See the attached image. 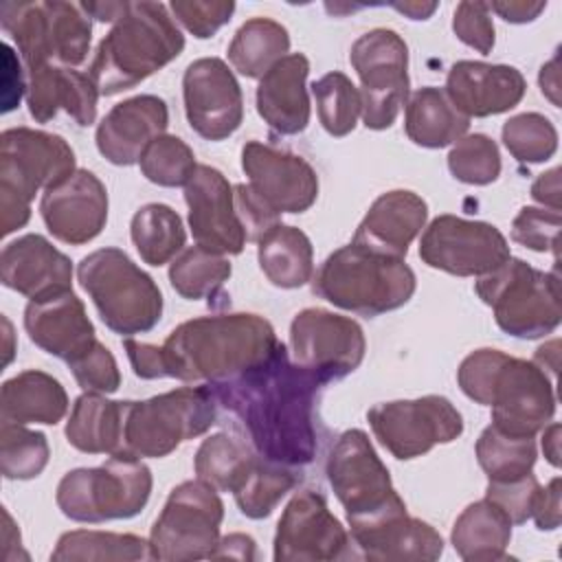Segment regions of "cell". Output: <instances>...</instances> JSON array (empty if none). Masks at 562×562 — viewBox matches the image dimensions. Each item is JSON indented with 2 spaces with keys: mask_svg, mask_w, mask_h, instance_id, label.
Returning <instances> with one entry per match:
<instances>
[{
  "mask_svg": "<svg viewBox=\"0 0 562 562\" xmlns=\"http://www.w3.org/2000/svg\"><path fill=\"white\" fill-rule=\"evenodd\" d=\"M560 485H562V481H560V476H555V479H551L549 485L540 487L538 494H536L531 518H533L536 527L542 529V531H551V529L560 527V520H562Z\"/></svg>",
  "mask_w": 562,
  "mask_h": 562,
  "instance_id": "55",
  "label": "cell"
},
{
  "mask_svg": "<svg viewBox=\"0 0 562 562\" xmlns=\"http://www.w3.org/2000/svg\"><path fill=\"white\" fill-rule=\"evenodd\" d=\"M255 560V540L246 533H228L217 540V547L211 553V560Z\"/></svg>",
  "mask_w": 562,
  "mask_h": 562,
  "instance_id": "56",
  "label": "cell"
},
{
  "mask_svg": "<svg viewBox=\"0 0 562 562\" xmlns=\"http://www.w3.org/2000/svg\"><path fill=\"white\" fill-rule=\"evenodd\" d=\"M540 490L538 479L529 472L520 479L514 481H503V483H487L485 498L494 501L512 520V525H522L527 518H531L533 501Z\"/></svg>",
  "mask_w": 562,
  "mask_h": 562,
  "instance_id": "52",
  "label": "cell"
},
{
  "mask_svg": "<svg viewBox=\"0 0 562 562\" xmlns=\"http://www.w3.org/2000/svg\"><path fill=\"white\" fill-rule=\"evenodd\" d=\"M132 241L140 259L149 266H162L171 261L184 248V226L180 215L167 204L140 206L130 224Z\"/></svg>",
  "mask_w": 562,
  "mask_h": 562,
  "instance_id": "38",
  "label": "cell"
},
{
  "mask_svg": "<svg viewBox=\"0 0 562 562\" xmlns=\"http://www.w3.org/2000/svg\"><path fill=\"white\" fill-rule=\"evenodd\" d=\"M206 386L259 457L288 468L314 461V406L323 384L290 360L283 342L261 364Z\"/></svg>",
  "mask_w": 562,
  "mask_h": 562,
  "instance_id": "1",
  "label": "cell"
},
{
  "mask_svg": "<svg viewBox=\"0 0 562 562\" xmlns=\"http://www.w3.org/2000/svg\"><path fill=\"white\" fill-rule=\"evenodd\" d=\"M296 481L299 474L294 472V468L279 465L255 454L233 496L246 518L259 520L272 514V509L296 485Z\"/></svg>",
  "mask_w": 562,
  "mask_h": 562,
  "instance_id": "39",
  "label": "cell"
},
{
  "mask_svg": "<svg viewBox=\"0 0 562 562\" xmlns=\"http://www.w3.org/2000/svg\"><path fill=\"white\" fill-rule=\"evenodd\" d=\"M415 288V272L402 257L356 241L334 250L312 283L321 299L362 316H380L406 305Z\"/></svg>",
  "mask_w": 562,
  "mask_h": 562,
  "instance_id": "5",
  "label": "cell"
},
{
  "mask_svg": "<svg viewBox=\"0 0 562 562\" xmlns=\"http://www.w3.org/2000/svg\"><path fill=\"white\" fill-rule=\"evenodd\" d=\"M560 211L522 206L512 222V239L536 252H553L558 261Z\"/></svg>",
  "mask_w": 562,
  "mask_h": 562,
  "instance_id": "48",
  "label": "cell"
},
{
  "mask_svg": "<svg viewBox=\"0 0 562 562\" xmlns=\"http://www.w3.org/2000/svg\"><path fill=\"white\" fill-rule=\"evenodd\" d=\"M233 198H235L237 217L246 231L248 241H259V237L266 231L279 224V215L248 184H235Z\"/></svg>",
  "mask_w": 562,
  "mask_h": 562,
  "instance_id": "53",
  "label": "cell"
},
{
  "mask_svg": "<svg viewBox=\"0 0 562 562\" xmlns=\"http://www.w3.org/2000/svg\"><path fill=\"white\" fill-rule=\"evenodd\" d=\"M325 472L349 522L375 516L402 501L367 432L358 428L345 430L336 439Z\"/></svg>",
  "mask_w": 562,
  "mask_h": 562,
  "instance_id": "16",
  "label": "cell"
},
{
  "mask_svg": "<svg viewBox=\"0 0 562 562\" xmlns=\"http://www.w3.org/2000/svg\"><path fill=\"white\" fill-rule=\"evenodd\" d=\"M149 468L127 454H110L99 468H77L57 485V507L77 522L125 520L143 512L151 494Z\"/></svg>",
  "mask_w": 562,
  "mask_h": 562,
  "instance_id": "11",
  "label": "cell"
},
{
  "mask_svg": "<svg viewBox=\"0 0 562 562\" xmlns=\"http://www.w3.org/2000/svg\"><path fill=\"white\" fill-rule=\"evenodd\" d=\"M55 562H132L151 560L149 540L114 531H68L50 553Z\"/></svg>",
  "mask_w": 562,
  "mask_h": 562,
  "instance_id": "37",
  "label": "cell"
},
{
  "mask_svg": "<svg viewBox=\"0 0 562 562\" xmlns=\"http://www.w3.org/2000/svg\"><path fill=\"white\" fill-rule=\"evenodd\" d=\"M0 24L18 44L26 70L40 66L77 68L92 40L90 15L72 2H2Z\"/></svg>",
  "mask_w": 562,
  "mask_h": 562,
  "instance_id": "9",
  "label": "cell"
},
{
  "mask_svg": "<svg viewBox=\"0 0 562 562\" xmlns=\"http://www.w3.org/2000/svg\"><path fill=\"white\" fill-rule=\"evenodd\" d=\"M479 299L492 307L496 325L522 340L542 338L558 329L560 277L509 257L496 270L479 277Z\"/></svg>",
  "mask_w": 562,
  "mask_h": 562,
  "instance_id": "10",
  "label": "cell"
},
{
  "mask_svg": "<svg viewBox=\"0 0 562 562\" xmlns=\"http://www.w3.org/2000/svg\"><path fill=\"white\" fill-rule=\"evenodd\" d=\"M182 97L191 130L206 140H224L241 125V88L220 57H202L187 66Z\"/></svg>",
  "mask_w": 562,
  "mask_h": 562,
  "instance_id": "19",
  "label": "cell"
},
{
  "mask_svg": "<svg viewBox=\"0 0 562 562\" xmlns=\"http://www.w3.org/2000/svg\"><path fill=\"white\" fill-rule=\"evenodd\" d=\"M490 4V11L498 13L505 22H514V24H525V22H531L536 20L547 2H487Z\"/></svg>",
  "mask_w": 562,
  "mask_h": 562,
  "instance_id": "57",
  "label": "cell"
},
{
  "mask_svg": "<svg viewBox=\"0 0 562 562\" xmlns=\"http://www.w3.org/2000/svg\"><path fill=\"white\" fill-rule=\"evenodd\" d=\"M461 391L492 408V426L514 437H536L555 415L553 384L542 367L503 353L476 349L457 371Z\"/></svg>",
  "mask_w": 562,
  "mask_h": 562,
  "instance_id": "3",
  "label": "cell"
},
{
  "mask_svg": "<svg viewBox=\"0 0 562 562\" xmlns=\"http://www.w3.org/2000/svg\"><path fill=\"white\" fill-rule=\"evenodd\" d=\"M367 419L375 439L402 461L450 443L463 432V417L443 395L382 402L369 408Z\"/></svg>",
  "mask_w": 562,
  "mask_h": 562,
  "instance_id": "14",
  "label": "cell"
},
{
  "mask_svg": "<svg viewBox=\"0 0 562 562\" xmlns=\"http://www.w3.org/2000/svg\"><path fill=\"white\" fill-rule=\"evenodd\" d=\"M393 7L402 13H406L411 20H426L437 9V2H404V4H393Z\"/></svg>",
  "mask_w": 562,
  "mask_h": 562,
  "instance_id": "62",
  "label": "cell"
},
{
  "mask_svg": "<svg viewBox=\"0 0 562 562\" xmlns=\"http://www.w3.org/2000/svg\"><path fill=\"white\" fill-rule=\"evenodd\" d=\"M542 452L553 468L560 465V424L553 422L542 428Z\"/></svg>",
  "mask_w": 562,
  "mask_h": 562,
  "instance_id": "60",
  "label": "cell"
},
{
  "mask_svg": "<svg viewBox=\"0 0 562 562\" xmlns=\"http://www.w3.org/2000/svg\"><path fill=\"white\" fill-rule=\"evenodd\" d=\"M77 279L105 327L121 336L143 334L162 316V294L154 279L121 248H99L77 266Z\"/></svg>",
  "mask_w": 562,
  "mask_h": 562,
  "instance_id": "7",
  "label": "cell"
},
{
  "mask_svg": "<svg viewBox=\"0 0 562 562\" xmlns=\"http://www.w3.org/2000/svg\"><path fill=\"white\" fill-rule=\"evenodd\" d=\"M531 198L551 211H560V169L553 167L536 178L531 184Z\"/></svg>",
  "mask_w": 562,
  "mask_h": 562,
  "instance_id": "58",
  "label": "cell"
},
{
  "mask_svg": "<svg viewBox=\"0 0 562 562\" xmlns=\"http://www.w3.org/2000/svg\"><path fill=\"white\" fill-rule=\"evenodd\" d=\"M77 384L83 391L92 393H114L121 384L119 364L112 356V351L103 342H94L88 351H83L79 358L68 362Z\"/></svg>",
  "mask_w": 562,
  "mask_h": 562,
  "instance_id": "49",
  "label": "cell"
},
{
  "mask_svg": "<svg viewBox=\"0 0 562 562\" xmlns=\"http://www.w3.org/2000/svg\"><path fill=\"white\" fill-rule=\"evenodd\" d=\"M277 562H321L358 558L340 520L329 512L323 494L303 490L285 505L274 533Z\"/></svg>",
  "mask_w": 562,
  "mask_h": 562,
  "instance_id": "18",
  "label": "cell"
},
{
  "mask_svg": "<svg viewBox=\"0 0 562 562\" xmlns=\"http://www.w3.org/2000/svg\"><path fill=\"white\" fill-rule=\"evenodd\" d=\"M527 90L522 72L505 64L457 61L446 77V94L452 105L470 116H492L516 108Z\"/></svg>",
  "mask_w": 562,
  "mask_h": 562,
  "instance_id": "26",
  "label": "cell"
},
{
  "mask_svg": "<svg viewBox=\"0 0 562 562\" xmlns=\"http://www.w3.org/2000/svg\"><path fill=\"white\" fill-rule=\"evenodd\" d=\"M123 347H125L130 364L138 378H143V380L165 378V360H162V349L158 345L125 338Z\"/></svg>",
  "mask_w": 562,
  "mask_h": 562,
  "instance_id": "54",
  "label": "cell"
},
{
  "mask_svg": "<svg viewBox=\"0 0 562 562\" xmlns=\"http://www.w3.org/2000/svg\"><path fill=\"white\" fill-rule=\"evenodd\" d=\"M540 88H542V94L551 99L553 105H560V70H558V55H553L551 61H547L542 68H540Z\"/></svg>",
  "mask_w": 562,
  "mask_h": 562,
  "instance_id": "59",
  "label": "cell"
},
{
  "mask_svg": "<svg viewBox=\"0 0 562 562\" xmlns=\"http://www.w3.org/2000/svg\"><path fill=\"white\" fill-rule=\"evenodd\" d=\"M24 329L42 351L66 364L97 342L94 325L72 290L44 301H29L24 310Z\"/></svg>",
  "mask_w": 562,
  "mask_h": 562,
  "instance_id": "27",
  "label": "cell"
},
{
  "mask_svg": "<svg viewBox=\"0 0 562 562\" xmlns=\"http://www.w3.org/2000/svg\"><path fill=\"white\" fill-rule=\"evenodd\" d=\"M470 127V119L461 114L446 90L426 86L411 94L406 103L404 130L406 136L428 149H441L465 136Z\"/></svg>",
  "mask_w": 562,
  "mask_h": 562,
  "instance_id": "34",
  "label": "cell"
},
{
  "mask_svg": "<svg viewBox=\"0 0 562 562\" xmlns=\"http://www.w3.org/2000/svg\"><path fill=\"white\" fill-rule=\"evenodd\" d=\"M255 454L257 452L246 441L217 432L200 443L193 470L200 481L209 483L217 492H235Z\"/></svg>",
  "mask_w": 562,
  "mask_h": 562,
  "instance_id": "40",
  "label": "cell"
},
{
  "mask_svg": "<svg viewBox=\"0 0 562 562\" xmlns=\"http://www.w3.org/2000/svg\"><path fill=\"white\" fill-rule=\"evenodd\" d=\"M68 411L61 382L44 371L29 369L2 384L0 417L11 424H57Z\"/></svg>",
  "mask_w": 562,
  "mask_h": 562,
  "instance_id": "31",
  "label": "cell"
},
{
  "mask_svg": "<svg viewBox=\"0 0 562 562\" xmlns=\"http://www.w3.org/2000/svg\"><path fill=\"white\" fill-rule=\"evenodd\" d=\"M125 402H112L103 393L86 391L72 404L66 439L88 454H119L123 446Z\"/></svg>",
  "mask_w": 562,
  "mask_h": 562,
  "instance_id": "32",
  "label": "cell"
},
{
  "mask_svg": "<svg viewBox=\"0 0 562 562\" xmlns=\"http://www.w3.org/2000/svg\"><path fill=\"white\" fill-rule=\"evenodd\" d=\"M538 450L533 437L505 435L492 424L476 439V459L487 481H514L531 472Z\"/></svg>",
  "mask_w": 562,
  "mask_h": 562,
  "instance_id": "42",
  "label": "cell"
},
{
  "mask_svg": "<svg viewBox=\"0 0 562 562\" xmlns=\"http://www.w3.org/2000/svg\"><path fill=\"white\" fill-rule=\"evenodd\" d=\"M241 169L248 187L277 213H303L318 198V176L312 165L285 149L248 140L241 147Z\"/></svg>",
  "mask_w": 562,
  "mask_h": 562,
  "instance_id": "20",
  "label": "cell"
},
{
  "mask_svg": "<svg viewBox=\"0 0 562 562\" xmlns=\"http://www.w3.org/2000/svg\"><path fill=\"white\" fill-rule=\"evenodd\" d=\"M0 272L9 290L31 301L72 290L70 259L37 233L22 235L2 248Z\"/></svg>",
  "mask_w": 562,
  "mask_h": 562,
  "instance_id": "24",
  "label": "cell"
},
{
  "mask_svg": "<svg viewBox=\"0 0 562 562\" xmlns=\"http://www.w3.org/2000/svg\"><path fill=\"white\" fill-rule=\"evenodd\" d=\"M217 419V402L206 384L180 386L143 402H125L119 454L160 459L182 441L204 435Z\"/></svg>",
  "mask_w": 562,
  "mask_h": 562,
  "instance_id": "8",
  "label": "cell"
},
{
  "mask_svg": "<svg viewBox=\"0 0 562 562\" xmlns=\"http://www.w3.org/2000/svg\"><path fill=\"white\" fill-rule=\"evenodd\" d=\"M450 540L465 562H496L507 555L512 520L494 501L481 498L459 514Z\"/></svg>",
  "mask_w": 562,
  "mask_h": 562,
  "instance_id": "33",
  "label": "cell"
},
{
  "mask_svg": "<svg viewBox=\"0 0 562 562\" xmlns=\"http://www.w3.org/2000/svg\"><path fill=\"white\" fill-rule=\"evenodd\" d=\"M272 325L248 312L213 314L180 323L160 345L165 378L215 384L261 364L277 349Z\"/></svg>",
  "mask_w": 562,
  "mask_h": 562,
  "instance_id": "2",
  "label": "cell"
},
{
  "mask_svg": "<svg viewBox=\"0 0 562 562\" xmlns=\"http://www.w3.org/2000/svg\"><path fill=\"white\" fill-rule=\"evenodd\" d=\"M426 220L428 204L417 193L393 189L373 200L356 228L353 241L404 259L411 241L426 226Z\"/></svg>",
  "mask_w": 562,
  "mask_h": 562,
  "instance_id": "30",
  "label": "cell"
},
{
  "mask_svg": "<svg viewBox=\"0 0 562 562\" xmlns=\"http://www.w3.org/2000/svg\"><path fill=\"white\" fill-rule=\"evenodd\" d=\"M2 520H4V527H2V544H4L2 547V558H7L11 547H20V531L13 525V518L9 516L7 509H2Z\"/></svg>",
  "mask_w": 562,
  "mask_h": 562,
  "instance_id": "63",
  "label": "cell"
},
{
  "mask_svg": "<svg viewBox=\"0 0 562 562\" xmlns=\"http://www.w3.org/2000/svg\"><path fill=\"white\" fill-rule=\"evenodd\" d=\"M450 173L465 184H490L501 173L498 145L485 134H470L454 143L448 154Z\"/></svg>",
  "mask_w": 562,
  "mask_h": 562,
  "instance_id": "47",
  "label": "cell"
},
{
  "mask_svg": "<svg viewBox=\"0 0 562 562\" xmlns=\"http://www.w3.org/2000/svg\"><path fill=\"white\" fill-rule=\"evenodd\" d=\"M143 176L158 187H187L198 162L193 149L178 136L162 134L140 154Z\"/></svg>",
  "mask_w": 562,
  "mask_h": 562,
  "instance_id": "45",
  "label": "cell"
},
{
  "mask_svg": "<svg viewBox=\"0 0 562 562\" xmlns=\"http://www.w3.org/2000/svg\"><path fill=\"white\" fill-rule=\"evenodd\" d=\"M224 503L204 481L176 485L149 533L151 560L182 562L211 558L220 540Z\"/></svg>",
  "mask_w": 562,
  "mask_h": 562,
  "instance_id": "12",
  "label": "cell"
},
{
  "mask_svg": "<svg viewBox=\"0 0 562 562\" xmlns=\"http://www.w3.org/2000/svg\"><path fill=\"white\" fill-rule=\"evenodd\" d=\"M419 257L426 266L448 274L483 277L503 266L512 252L496 226L446 213L426 226Z\"/></svg>",
  "mask_w": 562,
  "mask_h": 562,
  "instance_id": "17",
  "label": "cell"
},
{
  "mask_svg": "<svg viewBox=\"0 0 562 562\" xmlns=\"http://www.w3.org/2000/svg\"><path fill=\"white\" fill-rule=\"evenodd\" d=\"M2 327H4V340H7V349H4V364H9V362H11V358H13V345H11V340H13V329H11V323H9V318H7V316H2Z\"/></svg>",
  "mask_w": 562,
  "mask_h": 562,
  "instance_id": "64",
  "label": "cell"
},
{
  "mask_svg": "<svg viewBox=\"0 0 562 562\" xmlns=\"http://www.w3.org/2000/svg\"><path fill=\"white\" fill-rule=\"evenodd\" d=\"M349 61L360 77L362 121L369 130L395 123L408 99V46L391 29L360 35L349 50Z\"/></svg>",
  "mask_w": 562,
  "mask_h": 562,
  "instance_id": "13",
  "label": "cell"
},
{
  "mask_svg": "<svg viewBox=\"0 0 562 562\" xmlns=\"http://www.w3.org/2000/svg\"><path fill=\"white\" fill-rule=\"evenodd\" d=\"M290 50L288 29L270 18L246 20L228 44L231 66L248 77L261 79Z\"/></svg>",
  "mask_w": 562,
  "mask_h": 562,
  "instance_id": "36",
  "label": "cell"
},
{
  "mask_svg": "<svg viewBox=\"0 0 562 562\" xmlns=\"http://www.w3.org/2000/svg\"><path fill=\"white\" fill-rule=\"evenodd\" d=\"M358 555L375 562H432L443 553L439 531L408 516L404 501L358 522H349Z\"/></svg>",
  "mask_w": 562,
  "mask_h": 562,
  "instance_id": "21",
  "label": "cell"
},
{
  "mask_svg": "<svg viewBox=\"0 0 562 562\" xmlns=\"http://www.w3.org/2000/svg\"><path fill=\"white\" fill-rule=\"evenodd\" d=\"M231 277V263L224 255L202 246L184 248L169 266L171 288L189 301L213 299Z\"/></svg>",
  "mask_w": 562,
  "mask_h": 562,
  "instance_id": "41",
  "label": "cell"
},
{
  "mask_svg": "<svg viewBox=\"0 0 562 562\" xmlns=\"http://www.w3.org/2000/svg\"><path fill=\"white\" fill-rule=\"evenodd\" d=\"M40 213L48 233L70 246L92 241L108 222L105 184L88 169H77L44 191Z\"/></svg>",
  "mask_w": 562,
  "mask_h": 562,
  "instance_id": "23",
  "label": "cell"
},
{
  "mask_svg": "<svg viewBox=\"0 0 562 562\" xmlns=\"http://www.w3.org/2000/svg\"><path fill=\"white\" fill-rule=\"evenodd\" d=\"M184 200L189 228L198 246L220 255H239L244 250L246 231L235 211L233 187L220 169L198 165L184 187Z\"/></svg>",
  "mask_w": 562,
  "mask_h": 562,
  "instance_id": "22",
  "label": "cell"
},
{
  "mask_svg": "<svg viewBox=\"0 0 562 562\" xmlns=\"http://www.w3.org/2000/svg\"><path fill=\"white\" fill-rule=\"evenodd\" d=\"M169 125L167 103L156 94H138L116 103L99 123L94 140L99 154L119 167L140 160L145 147L165 134Z\"/></svg>",
  "mask_w": 562,
  "mask_h": 562,
  "instance_id": "25",
  "label": "cell"
},
{
  "mask_svg": "<svg viewBox=\"0 0 562 562\" xmlns=\"http://www.w3.org/2000/svg\"><path fill=\"white\" fill-rule=\"evenodd\" d=\"M259 268L277 288H301L314 274V248L310 237L288 224H274L257 241Z\"/></svg>",
  "mask_w": 562,
  "mask_h": 562,
  "instance_id": "35",
  "label": "cell"
},
{
  "mask_svg": "<svg viewBox=\"0 0 562 562\" xmlns=\"http://www.w3.org/2000/svg\"><path fill=\"white\" fill-rule=\"evenodd\" d=\"M75 151L50 132L11 127L0 134V228L9 235L31 220V202L75 173Z\"/></svg>",
  "mask_w": 562,
  "mask_h": 562,
  "instance_id": "6",
  "label": "cell"
},
{
  "mask_svg": "<svg viewBox=\"0 0 562 562\" xmlns=\"http://www.w3.org/2000/svg\"><path fill=\"white\" fill-rule=\"evenodd\" d=\"M503 145L518 162H544L558 149V130L544 114L522 112L505 121Z\"/></svg>",
  "mask_w": 562,
  "mask_h": 562,
  "instance_id": "46",
  "label": "cell"
},
{
  "mask_svg": "<svg viewBox=\"0 0 562 562\" xmlns=\"http://www.w3.org/2000/svg\"><path fill=\"white\" fill-rule=\"evenodd\" d=\"M307 72L310 59L303 53H290L259 79L257 112L274 134L292 136L307 127Z\"/></svg>",
  "mask_w": 562,
  "mask_h": 562,
  "instance_id": "28",
  "label": "cell"
},
{
  "mask_svg": "<svg viewBox=\"0 0 562 562\" xmlns=\"http://www.w3.org/2000/svg\"><path fill=\"white\" fill-rule=\"evenodd\" d=\"M97 99L99 88L88 72L64 66H40L29 70L26 103L37 123H46L64 110L79 127H88L97 119Z\"/></svg>",
  "mask_w": 562,
  "mask_h": 562,
  "instance_id": "29",
  "label": "cell"
},
{
  "mask_svg": "<svg viewBox=\"0 0 562 562\" xmlns=\"http://www.w3.org/2000/svg\"><path fill=\"white\" fill-rule=\"evenodd\" d=\"M169 11L173 13V18L198 40H206L213 37L217 33V29H222L233 11H235V2H226V0H173L169 4Z\"/></svg>",
  "mask_w": 562,
  "mask_h": 562,
  "instance_id": "50",
  "label": "cell"
},
{
  "mask_svg": "<svg viewBox=\"0 0 562 562\" xmlns=\"http://www.w3.org/2000/svg\"><path fill=\"white\" fill-rule=\"evenodd\" d=\"M50 457L44 432L29 430L24 424L2 422L0 428V470L9 481H26L42 474Z\"/></svg>",
  "mask_w": 562,
  "mask_h": 562,
  "instance_id": "44",
  "label": "cell"
},
{
  "mask_svg": "<svg viewBox=\"0 0 562 562\" xmlns=\"http://www.w3.org/2000/svg\"><path fill=\"white\" fill-rule=\"evenodd\" d=\"M321 125L331 136H347L353 132L358 116L362 114L360 90L345 72H327L312 83Z\"/></svg>",
  "mask_w": 562,
  "mask_h": 562,
  "instance_id": "43",
  "label": "cell"
},
{
  "mask_svg": "<svg viewBox=\"0 0 562 562\" xmlns=\"http://www.w3.org/2000/svg\"><path fill=\"white\" fill-rule=\"evenodd\" d=\"M558 347H560V342H558V340H551V342L542 345V347L536 351L533 362H536L538 367L549 369L551 373H555V371H558V360H560V351H558Z\"/></svg>",
  "mask_w": 562,
  "mask_h": 562,
  "instance_id": "61",
  "label": "cell"
},
{
  "mask_svg": "<svg viewBox=\"0 0 562 562\" xmlns=\"http://www.w3.org/2000/svg\"><path fill=\"white\" fill-rule=\"evenodd\" d=\"M112 24L88 68L101 97L138 86L184 48V35L162 2H125Z\"/></svg>",
  "mask_w": 562,
  "mask_h": 562,
  "instance_id": "4",
  "label": "cell"
},
{
  "mask_svg": "<svg viewBox=\"0 0 562 562\" xmlns=\"http://www.w3.org/2000/svg\"><path fill=\"white\" fill-rule=\"evenodd\" d=\"M454 35L481 55H490L494 48V22L487 2L463 0L454 9L452 18Z\"/></svg>",
  "mask_w": 562,
  "mask_h": 562,
  "instance_id": "51",
  "label": "cell"
},
{
  "mask_svg": "<svg viewBox=\"0 0 562 562\" xmlns=\"http://www.w3.org/2000/svg\"><path fill=\"white\" fill-rule=\"evenodd\" d=\"M292 362L323 386L353 373L367 351L362 327L323 307L301 310L290 325Z\"/></svg>",
  "mask_w": 562,
  "mask_h": 562,
  "instance_id": "15",
  "label": "cell"
}]
</instances>
